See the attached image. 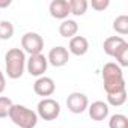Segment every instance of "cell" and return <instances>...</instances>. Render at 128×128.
<instances>
[{"instance_id":"cell-13","label":"cell","mask_w":128,"mask_h":128,"mask_svg":"<svg viewBox=\"0 0 128 128\" xmlns=\"http://www.w3.org/2000/svg\"><path fill=\"white\" fill-rule=\"evenodd\" d=\"M124 44H126V41H125L122 36H110V38H107V39L104 41L102 48H104V53H106L107 56L114 57V54L119 51V48H120Z\"/></svg>"},{"instance_id":"cell-15","label":"cell","mask_w":128,"mask_h":128,"mask_svg":"<svg viewBox=\"0 0 128 128\" xmlns=\"http://www.w3.org/2000/svg\"><path fill=\"white\" fill-rule=\"evenodd\" d=\"M68 5H70V12L76 17L84 15L88 11V6H89V3L86 0H70Z\"/></svg>"},{"instance_id":"cell-5","label":"cell","mask_w":128,"mask_h":128,"mask_svg":"<svg viewBox=\"0 0 128 128\" xmlns=\"http://www.w3.org/2000/svg\"><path fill=\"white\" fill-rule=\"evenodd\" d=\"M21 47H23V51L30 56L41 54V51L44 48V39L36 32H27L21 38Z\"/></svg>"},{"instance_id":"cell-1","label":"cell","mask_w":128,"mask_h":128,"mask_svg":"<svg viewBox=\"0 0 128 128\" xmlns=\"http://www.w3.org/2000/svg\"><path fill=\"white\" fill-rule=\"evenodd\" d=\"M102 83H104V90L107 95L118 94L122 90H126L125 88V80H124V72L122 68L114 62H108L102 66Z\"/></svg>"},{"instance_id":"cell-11","label":"cell","mask_w":128,"mask_h":128,"mask_svg":"<svg viewBox=\"0 0 128 128\" xmlns=\"http://www.w3.org/2000/svg\"><path fill=\"white\" fill-rule=\"evenodd\" d=\"M108 110H110L108 108V104L104 102V101H95V102H92L88 107L89 116L94 120H104L108 116Z\"/></svg>"},{"instance_id":"cell-21","label":"cell","mask_w":128,"mask_h":128,"mask_svg":"<svg viewBox=\"0 0 128 128\" xmlns=\"http://www.w3.org/2000/svg\"><path fill=\"white\" fill-rule=\"evenodd\" d=\"M12 100L8 98V96H0V119L2 118H6L9 114V110L12 107Z\"/></svg>"},{"instance_id":"cell-10","label":"cell","mask_w":128,"mask_h":128,"mask_svg":"<svg viewBox=\"0 0 128 128\" xmlns=\"http://www.w3.org/2000/svg\"><path fill=\"white\" fill-rule=\"evenodd\" d=\"M50 15L53 18H57V20H66L68 15L71 14L70 12V5H68V0H53L50 3Z\"/></svg>"},{"instance_id":"cell-8","label":"cell","mask_w":128,"mask_h":128,"mask_svg":"<svg viewBox=\"0 0 128 128\" xmlns=\"http://www.w3.org/2000/svg\"><path fill=\"white\" fill-rule=\"evenodd\" d=\"M70 60V51L62 47V45H57V47H53L48 53V57H47V62L50 65L56 66V68H60V66H65Z\"/></svg>"},{"instance_id":"cell-12","label":"cell","mask_w":128,"mask_h":128,"mask_svg":"<svg viewBox=\"0 0 128 128\" xmlns=\"http://www.w3.org/2000/svg\"><path fill=\"white\" fill-rule=\"evenodd\" d=\"M70 53L74 56H84L89 50V41L84 36H74L70 39Z\"/></svg>"},{"instance_id":"cell-23","label":"cell","mask_w":128,"mask_h":128,"mask_svg":"<svg viewBox=\"0 0 128 128\" xmlns=\"http://www.w3.org/2000/svg\"><path fill=\"white\" fill-rule=\"evenodd\" d=\"M5 88H6V80H5V76H3V72L0 71V94H2V92L5 90Z\"/></svg>"},{"instance_id":"cell-9","label":"cell","mask_w":128,"mask_h":128,"mask_svg":"<svg viewBox=\"0 0 128 128\" xmlns=\"http://www.w3.org/2000/svg\"><path fill=\"white\" fill-rule=\"evenodd\" d=\"M33 90L36 95L42 96V98H47V96H51L56 90V84L53 82V78L50 77H38V80L33 83Z\"/></svg>"},{"instance_id":"cell-22","label":"cell","mask_w":128,"mask_h":128,"mask_svg":"<svg viewBox=\"0 0 128 128\" xmlns=\"http://www.w3.org/2000/svg\"><path fill=\"white\" fill-rule=\"evenodd\" d=\"M108 5H110V0H92V2H90L92 9H95V11H98V12L107 9Z\"/></svg>"},{"instance_id":"cell-17","label":"cell","mask_w":128,"mask_h":128,"mask_svg":"<svg viewBox=\"0 0 128 128\" xmlns=\"http://www.w3.org/2000/svg\"><path fill=\"white\" fill-rule=\"evenodd\" d=\"M125 101H126V90L107 95V104H110L113 107H120V106L125 104Z\"/></svg>"},{"instance_id":"cell-16","label":"cell","mask_w":128,"mask_h":128,"mask_svg":"<svg viewBox=\"0 0 128 128\" xmlns=\"http://www.w3.org/2000/svg\"><path fill=\"white\" fill-rule=\"evenodd\" d=\"M113 30L119 35H126L128 33V15H119L113 21Z\"/></svg>"},{"instance_id":"cell-6","label":"cell","mask_w":128,"mask_h":128,"mask_svg":"<svg viewBox=\"0 0 128 128\" xmlns=\"http://www.w3.org/2000/svg\"><path fill=\"white\" fill-rule=\"evenodd\" d=\"M66 107H68V110H70L71 113L80 114V113H83L84 110H88V107H89V100H88V96H86L84 94H82V92H72V94H70L68 98H66Z\"/></svg>"},{"instance_id":"cell-24","label":"cell","mask_w":128,"mask_h":128,"mask_svg":"<svg viewBox=\"0 0 128 128\" xmlns=\"http://www.w3.org/2000/svg\"><path fill=\"white\" fill-rule=\"evenodd\" d=\"M12 2L11 0H0V8H8Z\"/></svg>"},{"instance_id":"cell-3","label":"cell","mask_w":128,"mask_h":128,"mask_svg":"<svg viewBox=\"0 0 128 128\" xmlns=\"http://www.w3.org/2000/svg\"><path fill=\"white\" fill-rule=\"evenodd\" d=\"M9 119L20 128H35L38 124V114L36 112L27 108L21 104H12L9 110Z\"/></svg>"},{"instance_id":"cell-2","label":"cell","mask_w":128,"mask_h":128,"mask_svg":"<svg viewBox=\"0 0 128 128\" xmlns=\"http://www.w3.org/2000/svg\"><path fill=\"white\" fill-rule=\"evenodd\" d=\"M6 63V74L9 78L17 80L23 76L26 66V53L21 48H11L5 54Z\"/></svg>"},{"instance_id":"cell-4","label":"cell","mask_w":128,"mask_h":128,"mask_svg":"<svg viewBox=\"0 0 128 128\" xmlns=\"http://www.w3.org/2000/svg\"><path fill=\"white\" fill-rule=\"evenodd\" d=\"M38 118L44 120H56L60 114V104L53 98H42L36 107Z\"/></svg>"},{"instance_id":"cell-14","label":"cell","mask_w":128,"mask_h":128,"mask_svg":"<svg viewBox=\"0 0 128 128\" xmlns=\"http://www.w3.org/2000/svg\"><path fill=\"white\" fill-rule=\"evenodd\" d=\"M78 32V24L74 21V20H63L59 26V33L62 38H74L76 33Z\"/></svg>"},{"instance_id":"cell-19","label":"cell","mask_w":128,"mask_h":128,"mask_svg":"<svg viewBox=\"0 0 128 128\" xmlns=\"http://www.w3.org/2000/svg\"><path fill=\"white\" fill-rule=\"evenodd\" d=\"M114 59H116V63L122 68H125V66H128V42L126 44H124L120 48H119V51L114 54Z\"/></svg>"},{"instance_id":"cell-7","label":"cell","mask_w":128,"mask_h":128,"mask_svg":"<svg viewBox=\"0 0 128 128\" xmlns=\"http://www.w3.org/2000/svg\"><path fill=\"white\" fill-rule=\"evenodd\" d=\"M26 62H27V71L33 77H42L48 68V62H47V57L44 54L30 56L29 60H26Z\"/></svg>"},{"instance_id":"cell-18","label":"cell","mask_w":128,"mask_h":128,"mask_svg":"<svg viewBox=\"0 0 128 128\" xmlns=\"http://www.w3.org/2000/svg\"><path fill=\"white\" fill-rule=\"evenodd\" d=\"M108 126L110 128H128V118L125 114L116 113L110 118L108 120Z\"/></svg>"},{"instance_id":"cell-20","label":"cell","mask_w":128,"mask_h":128,"mask_svg":"<svg viewBox=\"0 0 128 128\" xmlns=\"http://www.w3.org/2000/svg\"><path fill=\"white\" fill-rule=\"evenodd\" d=\"M14 36V26L11 21H0V39L8 41Z\"/></svg>"}]
</instances>
